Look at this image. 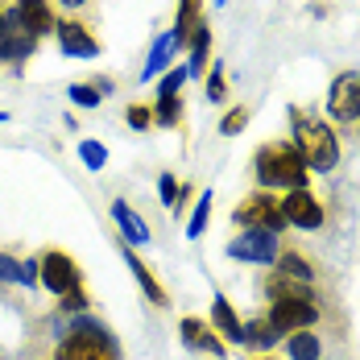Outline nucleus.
Masks as SVG:
<instances>
[{
    "mask_svg": "<svg viewBox=\"0 0 360 360\" xmlns=\"http://www.w3.org/2000/svg\"><path fill=\"white\" fill-rule=\"evenodd\" d=\"M257 166V186L265 191H294V186H307V162L302 153L294 149V141H269L257 149L252 158Z\"/></svg>",
    "mask_w": 360,
    "mask_h": 360,
    "instance_id": "1",
    "label": "nucleus"
},
{
    "mask_svg": "<svg viewBox=\"0 0 360 360\" xmlns=\"http://www.w3.org/2000/svg\"><path fill=\"white\" fill-rule=\"evenodd\" d=\"M290 124H294V149L302 153L307 170H319V174H331L335 162H340V141L331 133V124L307 116V112L290 108Z\"/></svg>",
    "mask_w": 360,
    "mask_h": 360,
    "instance_id": "2",
    "label": "nucleus"
},
{
    "mask_svg": "<svg viewBox=\"0 0 360 360\" xmlns=\"http://www.w3.org/2000/svg\"><path fill=\"white\" fill-rule=\"evenodd\" d=\"M232 224H236V228H265V232H282V228H290L286 216H282V199H274L265 186H257L252 195L240 199V207L232 212Z\"/></svg>",
    "mask_w": 360,
    "mask_h": 360,
    "instance_id": "3",
    "label": "nucleus"
},
{
    "mask_svg": "<svg viewBox=\"0 0 360 360\" xmlns=\"http://www.w3.org/2000/svg\"><path fill=\"white\" fill-rule=\"evenodd\" d=\"M278 232H265V228H245L240 236L228 240V257L232 261H245V265H274L278 261Z\"/></svg>",
    "mask_w": 360,
    "mask_h": 360,
    "instance_id": "4",
    "label": "nucleus"
},
{
    "mask_svg": "<svg viewBox=\"0 0 360 360\" xmlns=\"http://www.w3.org/2000/svg\"><path fill=\"white\" fill-rule=\"evenodd\" d=\"M37 282L50 290V294H67V290L79 286V265H75V257H67L63 249H46L37 257Z\"/></svg>",
    "mask_w": 360,
    "mask_h": 360,
    "instance_id": "5",
    "label": "nucleus"
},
{
    "mask_svg": "<svg viewBox=\"0 0 360 360\" xmlns=\"http://www.w3.org/2000/svg\"><path fill=\"white\" fill-rule=\"evenodd\" d=\"M327 112H331V120H340V124H356L360 120V71H344V75L331 79Z\"/></svg>",
    "mask_w": 360,
    "mask_h": 360,
    "instance_id": "6",
    "label": "nucleus"
},
{
    "mask_svg": "<svg viewBox=\"0 0 360 360\" xmlns=\"http://www.w3.org/2000/svg\"><path fill=\"white\" fill-rule=\"evenodd\" d=\"M265 319L278 327L282 335H290V331H302V327L319 323V307L311 298H274V307H269Z\"/></svg>",
    "mask_w": 360,
    "mask_h": 360,
    "instance_id": "7",
    "label": "nucleus"
},
{
    "mask_svg": "<svg viewBox=\"0 0 360 360\" xmlns=\"http://www.w3.org/2000/svg\"><path fill=\"white\" fill-rule=\"evenodd\" d=\"M282 216H286V224H294V228H307V232L323 228V219H327L319 195H315V191H307V186H294V191H286V199H282Z\"/></svg>",
    "mask_w": 360,
    "mask_h": 360,
    "instance_id": "8",
    "label": "nucleus"
},
{
    "mask_svg": "<svg viewBox=\"0 0 360 360\" xmlns=\"http://www.w3.org/2000/svg\"><path fill=\"white\" fill-rule=\"evenodd\" d=\"M54 34H58V46H63L67 58H100V37L91 34V25H83V21H58Z\"/></svg>",
    "mask_w": 360,
    "mask_h": 360,
    "instance_id": "9",
    "label": "nucleus"
},
{
    "mask_svg": "<svg viewBox=\"0 0 360 360\" xmlns=\"http://www.w3.org/2000/svg\"><path fill=\"white\" fill-rule=\"evenodd\" d=\"M17 13H21V30L25 34H34L37 41L46 34H54V8H50V0H17Z\"/></svg>",
    "mask_w": 360,
    "mask_h": 360,
    "instance_id": "10",
    "label": "nucleus"
},
{
    "mask_svg": "<svg viewBox=\"0 0 360 360\" xmlns=\"http://www.w3.org/2000/svg\"><path fill=\"white\" fill-rule=\"evenodd\" d=\"M182 344L186 348H199V352H212V356H224V340H219L212 323H203V319H195V315H182Z\"/></svg>",
    "mask_w": 360,
    "mask_h": 360,
    "instance_id": "11",
    "label": "nucleus"
},
{
    "mask_svg": "<svg viewBox=\"0 0 360 360\" xmlns=\"http://www.w3.org/2000/svg\"><path fill=\"white\" fill-rule=\"evenodd\" d=\"M212 327H216L219 340H228V344H245V323H240V315L232 311V302L216 294L212 298Z\"/></svg>",
    "mask_w": 360,
    "mask_h": 360,
    "instance_id": "12",
    "label": "nucleus"
},
{
    "mask_svg": "<svg viewBox=\"0 0 360 360\" xmlns=\"http://www.w3.org/2000/svg\"><path fill=\"white\" fill-rule=\"evenodd\" d=\"M120 257H124V265L133 269V278H137V286L145 290V298H149L153 307H170V298H166V290H162V282H158V278L149 274V265H145L141 257H137V252L129 249V245L120 249Z\"/></svg>",
    "mask_w": 360,
    "mask_h": 360,
    "instance_id": "13",
    "label": "nucleus"
},
{
    "mask_svg": "<svg viewBox=\"0 0 360 360\" xmlns=\"http://www.w3.org/2000/svg\"><path fill=\"white\" fill-rule=\"evenodd\" d=\"M179 46H182V37L174 34V30L158 37V41H153V50H149V58H145V67H141V79H158V75L170 67V58L179 54Z\"/></svg>",
    "mask_w": 360,
    "mask_h": 360,
    "instance_id": "14",
    "label": "nucleus"
},
{
    "mask_svg": "<svg viewBox=\"0 0 360 360\" xmlns=\"http://www.w3.org/2000/svg\"><path fill=\"white\" fill-rule=\"evenodd\" d=\"M112 219L120 224V232H124V240L129 245H149V228H145V219L124 203V199H116L112 203Z\"/></svg>",
    "mask_w": 360,
    "mask_h": 360,
    "instance_id": "15",
    "label": "nucleus"
},
{
    "mask_svg": "<svg viewBox=\"0 0 360 360\" xmlns=\"http://www.w3.org/2000/svg\"><path fill=\"white\" fill-rule=\"evenodd\" d=\"M191 63H186V75H203L207 71V54H212V30H207V21H199L195 30H191Z\"/></svg>",
    "mask_w": 360,
    "mask_h": 360,
    "instance_id": "16",
    "label": "nucleus"
},
{
    "mask_svg": "<svg viewBox=\"0 0 360 360\" xmlns=\"http://www.w3.org/2000/svg\"><path fill=\"white\" fill-rule=\"evenodd\" d=\"M286 352H290V360H319L323 344H319V335L311 327H302V331H290L286 335Z\"/></svg>",
    "mask_w": 360,
    "mask_h": 360,
    "instance_id": "17",
    "label": "nucleus"
},
{
    "mask_svg": "<svg viewBox=\"0 0 360 360\" xmlns=\"http://www.w3.org/2000/svg\"><path fill=\"white\" fill-rule=\"evenodd\" d=\"M37 50V37L25 34V30H17V34H8L0 41V63H21V58H30Z\"/></svg>",
    "mask_w": 360,
    "mask_h": 360,
    "instance_id": "18",
    "label": "nucleus"
},
{
    "mask_svg": "<svg viewBox=\"0 0 360 360\" xmlns=\"http://www.w3.org/2000/svg\"><path fill=\"white\" fill-rule=\"evenodd\" d=\"M278 340H282V331L269 323V319H252V323H245V344H249V348H257V352H261V348L269 352Z\"/></svg>",
    "mask_w": 360,
    "mask_h": 360,
    "instance_id": "19",
    "label": "nucleus"
},
{
    "mask_svg": "<svg viewBox=\"0 0 360 360\" xmlns=\"http://www.w3.org/2000/svg\"><path fill=\"white\" fill-rule=\"evenodd\" d=\"M199 21H203V0H179V17H174V25H170V30L186 41L191 30H195Z\"/></svg>",
    "mask_w": 360,
    "mask_h": 360,
    "instance_id": "20",
    "label": "nucleus"
},
{
    "mask_svg": "<svg viewBox=\"0 0 360 360\" xmlns=\"http://www.w3.org/2000/svg\"><path fill=\"white\" fill-rule=\"evenodd\" d=\"M278 274H286V278H298V282H315V269H311V261L307 257H298V252H278Z\"/></svg>",
    "mask_w": 360,
    "mask_h": 360,
    "instance_id": "21",
    "label": "nucleus"
},
{
    "mask_svg": "<svg viewBox=\"0 0 360 360\" xmlns=\"http://www.w3.org/2000/svg\"><path fill=\"white\" fill-rule=\"evenodd\" d=\"M269 294H274V298H315V290L307 286V282L286 278V274H274V278H269Z\"/></svg>",
    "mask_w": 360,
    "mask_h": 360,
    "instance_id": "22",
    "label": "nucleus"
},
{
    "mask_svg": "<svg viewBox=\"0 0 360 360\" xmlns=\"http://www.w3.org/2000/svg\"><path fill=\"white\" fill-rule=\"evenodd\" d=\"M212 199H216L212 191H203V195H199V203H195V212H191V224H186V236H191V240H199V236L207 232V219H212Z\"/></svg>",
    "mask_w": 360,
    "mask_h": 360,
    "instance_id": "23",
    "label": "nucleus"
},
{
    "mask_svg": "<svg viewBox=\"0 0 360 360\" xmlns=\"http://www.w3.org/2000/svg\"><path fill=\"white\" fill-rule=\"evenodd\" d=\"M153 120L166 124V129L182 124V100L179 96H158V104H153Z\"/></svg>",
    "mask_w": 360,
    "mask_h": 360,
    "instance_id": "24",
    "label": "nucleus"
},
{
    "mask_svg": "<svg viewBox=\"0 0 360 360\" xmlns=\"http://www.w3.org/2000/svg\"><path fill=\"white\" fill-rule=\"evenodd\" d=\"M67 100L79 104V108H100V104H104V100H100V91H96L91 83H71V87H67Z\"/></svg>",
    "mask_w": 360,
    "mask_h": 360,
    "instance_id": "25",
    "label": "nucleus"
},
{
    "mask_svg": "<svg viewBox=\"0 0 360 360\" xmlns=\"http://www.w3.org/2000/svg\"><path fill=\"white\" fill-rule=\"evenodd\" d=\"M79 158H83L87 170H104V166H108V149H104L100 141H83L79 145Z\"/></svg>",
    "mask_w": 360,
    "mask_h": 360,
    "instance_id": "26",
    "label": "nucleus"
},
{
    "mask_svg": "<svg viewBox=\"0 0 360 360\" xmlns=\"http://www.w3.org/2000/svg\"><path fill=\"white\" fill-rule=\"evenodd\" d=\"M245 124H249V108H232V112H224L219 133L224 137H236V133H245Z\"/></svg>",
    "mask_w": 360,
    "mask_h": 360,
    "instance_id": "27",
    "label": "nucleus"
},
{
    "mask_svg": "<svg viewBox=\"0 0 360 360\" xmlns=\"http://www.w3.org/2000/svg\"><path fill=\"white\" fill-rule=\"evenodd\" d=\"M124 120H129V129L145 133V129L153 124V108H145V104H129V108H124Z\"/></svg>",
    "mask_w": 360,
    "mask_h": 360,
    "instance_id": "28",
    "label": "nucleus"
},
{
    "mask_svg": "<svg viewBox=\"0 0 360 360\" xmlns=\"http://www.w3.org/2000/svg\"><path fill=\"white\" fill-rule=\"evenodd\" d=\"M191 75H186V67H174V71L162 75V83H158V96H179V87L186 83Z\"/></svg>",
    "mask_w": 360,
    "mask_h": 360,
    "instance_id": "29",
    "label": "nucleus"
},
{
    "mask_svg": "<svg viewBox=\"0 0 360 360\" xmlns=\"http://www.w3.org/2000/svg\"><path fill=\"white\" fill-rule=\"evenodd\" d=\"M207 100H212V104H224V100H228V87H224V67H212V75H207Z\"/></svg>",
    "mask_w": 360,
    "mask_h": 360,
    "instance_id": "30",
    "label": "nucleus"
},
{
    "mask_svg": "<svg viewBox=\"0 0 360 360\" xmlns=\"http://www.w3.org/2000/svg\"><path fill=\"white\" fill-rule=\"evenodd\" d=\"M0 282H17L21 286V261L13 252H0Z\"/></svg>",
    "mask_w": 360,
    "mask_h": 360,
    "instance_id": "31",
    "label": "nucleus"
},
{
    "mask_svg": "<svg viewBox=\"0 0 360 360\" xmlns=\"http://www.w3.org/2000/svg\"><path fill=\"white\" fill-rule=\"evenodd\" d=\"M58 307H63V311H75V315H79V311H87V290H83V286L67 290V294L58 298Z\"/></svg>",
    "mask_w": 360,
    "mask_h": 360,
    "instance_id": "32",
    "label": "nucleus"
},
{
    "mask_svg": "<svg viewBox=\"0 0 360 360\" xmlns=\"http://www.w3.org/2000/svg\"><path fill=\"white\" fill-rule=\"evenodd\" d=\"M158 191H162V203H166V207H179V182L170 179V174H162Z\"/></svg>",
    "mask_w": 360,
    "mask_h": 360,
    "instance_id": "33",
    "label": "nucleus"
},
{
    "mask_svg": "<svg viewBox=\"0 0 360 360\" xmlns=\"http://www.w3.org/2000/svg\"><path fill=\"white\" fill-rule=\"evenodd\" d=\"M54 360H83V352H79V344H75L71 335L58 344V352H54Z\"/></svg>",
    "mask_w": 360,
    "mask_h": 360,
    "instance_id": "34",
    "label": "nucleus"
},
{
    "mask_svg": "<svg viewBox=\"0 0 360 360\" xmlns=\"http://www.w3.org/2000/svg\"><path fill=\"white\" fill-rule=\"evenodd\" d=\"M21 286H37V257L21 261Z\"/></svg>",
    "mask_w": 360,
    "mask_h": 360,
    "instance_id": "35",
    "label": "nucleus"
},
{
    "mask_svg": "<svg viewBox=\"0 0 360 360\" xmlns=\"http://www.w3.org/2000/svg\"><path fill=\"white\" fill-rule=\"evenodd\" d=\"M58 4H63V8H83L87 0H58Z\"/></svg>",
    "mask_w": 360,
    "mask_h": 360,
    "instance_id": "36",
    "label": "nucleus"
},
{
    "mask_svg": "<svg viewBox=\"0 0 360 360\" xmlns=\"http://www.w3.org/2000/svg\"><path fill=\"white\" fill-rule=\"evenodd\" d=\"M4 37H8V25H4V13H0V41H4Z\"/></svg>",
    "mask_w": 360,
    "mask_h": 360,
    "instance_id": "37",
    "label": "nucleus"
},
{
    "mask_svg": "<svg viewBox=\"0 0 360 360\" xmlns=\"http://www.w3.org/2000/svg\"><path fill=\"white\" fill-rule=\"evenodd\" d=\"M257 360H274V356H257Z\"/></svg>",
    "mask_w": 360,
    "mask_h": 360,
    "instance_id": "38",
    "label": "nucleus"
},
{
    "mask_svg": "<svg viewBox=\"0 0 360 360\" xmlns=\"http://www.w3.org/2000/svg\"><path fill=\"white\" fill-rule=\"evenodd\" d=\"M216 4H224V0H216Z\"/></svg>",
    "mask_w": 360,
    "mask_h": 360,
    "instance_id": "39",
    "label": "nucleus"
},
{
    "mask_svg": "<svg viewBox=\"0 0 360 360\" xmlns=\"http://www.w3.org/2000/svg\"><path fill=\"white\" fill-rule=\"evenodd\" d=\"M0 13H4V8H0Z\"/></svg>",
    "mask_w": 360,
    "mask_h": 360,
    "instance_id": "40",
    "label": "nucleus"
}]
</instances>
